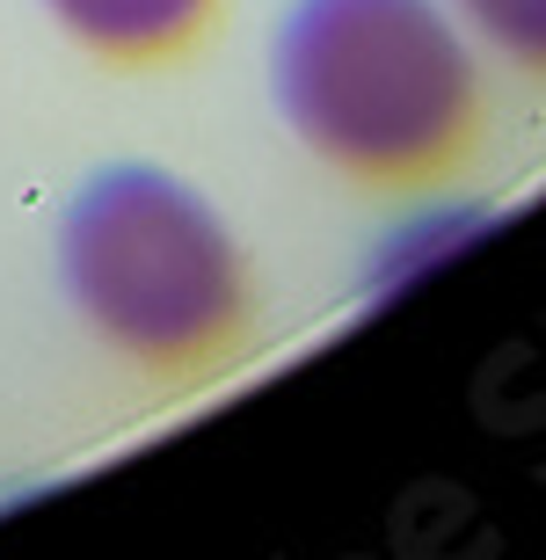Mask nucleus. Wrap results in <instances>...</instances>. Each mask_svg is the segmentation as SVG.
Segmentation results:
<instances>
[{"label":"nucleus","mask_w":546,"mask_h":560,"mask_svg":"<svg viewBox=\"0 0 546 560\" xmlns=\"http://www.w3.org/2000/svg\"><path fill=\"white\" fill-rule=\"evenodd\" d=\"M277 117L364 189H430L481 145L474 37L444 0H292L270 44Z\"/></svg>","instance_id":"nucleus-1"},{"label":"nucleus","mask_w":546,"mask_h":560,"mask_svg":"<svg viewBox=\"0 0 546 560\" xmlns=\"http://www.w3.org/2000/svg\"><path fill=\"white\" fill-rule=\"evenodd\" d=\"M59 291L95 350L153 386H205L255 335V277L233 226L153 161H109L66 197Z\"/></svg>","instance_id":"nucleus-2"},{"label":"nucleus","mask_w":546,"mask_h":560,"mask_svg":"<svg viewBox=\"0 0 546 560\" xmlns=\"http://www.w3.org/2000/svg\"><path fill=\"white\" fill-rule=\"evenodd\" d=\"M44 15L103 66H169L211 30L219 0H44Z\"/></svg>","instance_id":"nucleus-3"},{"label":"nucleus","mask_w":546,"mask_h":560,"mask_svg":"<svg viewBox=\"0 0 546 560\" xmlns=\"http://www.w3.org/2000/svg\"><path fill=\"white\" fill-rule=\"evenodd\" d=\"M466 37H481L510 73L546 88V0H452Z\"/></svg>","instance_id":"nucleus-4"}]
</instances>
